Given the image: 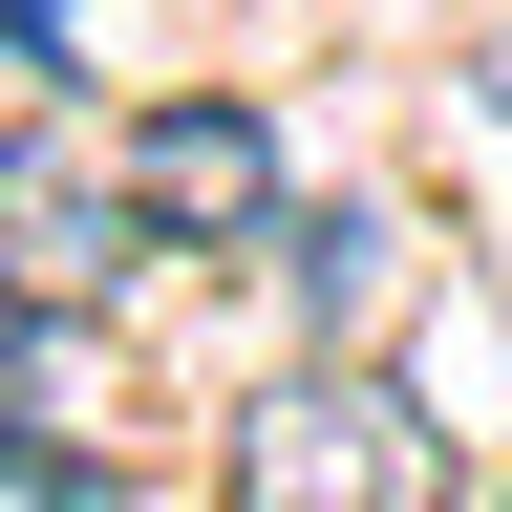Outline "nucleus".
<instances>
[{"label":"nucleus","mask_w":512,"mask_h":512,"mask_svg":"<svg viewBox=\"0 0 512 512\" xmlns=\"http://www.w3.org/2000/svg\"><path fill=\"white\" fill-rule=\"evenodd\" d=\"M256 256H278V278H299L320 320H363V299H384V214H363V192H342V214H278Z\"/></svg>","instance_id":"obj_4"},{"label":"nucleus","mask_w":512,"mask_h":512,"mask_svg":"<svg viewBox=\"0 0 512 512\" xmlns=\"http://www.w3.org/2000/svg\"><path fill=\"white\" fill-rule=\"evenodd\" d=\"M128 192H150V235H171V256H256V235L299 214L278 128H256L235 86H192V107H150V128H128Z\"/></svg>","instance_id":"obj_3"},{"label":"nucleus","mask_w":512,"mask_h":512,"mask_svg":"<svg viewBox=\"0 0 512 512\" xmlns=\"http://www.w3.org/2000/svg\"><path fill=\"white\" fill-rule=\"evenodd\" d=\"M150 192H128V128L107 107H22L0 128V320H107L150 278Z\"/></svg>","instance_id":"obj_2"},{"label":"nucleus","mask_w":512,"mask_h":512,"mask_svg":"<svg viewBox=\"0 0 512 512\" xmlns=\"http://www.w3.org/2000/svg\"><path fill=\"white\" fill-rule=\"evenodd\" d=\"M491 128H512V43H491Z\"/></svg>","instance_id":"obj_6"},{"label":"nucleus","mask_w":512,"mask_h":512,"mask_svg":"<svg viewBox=\"0 0 512 512\" xmlns=\"http://www.w3.org/2000/svg\"><path fill=\"white\" fill-rule=\"evenodd\" d=\"M214 491H235V512H448V427H427L363 342H299V363L214 427Z\"/></svg>","instance_id":"obj_1"},{"label":"nucleus","mask_w":512,"mask_h":512,"mask_svg":"<svg viewBox=\"0 0 512 512\" xmlns=\"http://www.w3.org/2000/svg\"><path fill=\"white\" fill-rule=\"evenodd\" d=\"M0 22H22V43H43V64H64V0H0Z\"/></svg>","instance_id":"obj_5"}]
</instances>
